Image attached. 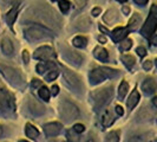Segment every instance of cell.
I'll list each match as a JSON object with an SVG mask.
<instances>
[{
    "label": "cell",
    "instance_id": "obj_9",
    "mask_svg": "<svg viewBox=\"0 0 157 142\" xmlns=\"http://www.w3.org/2000/svg\"><path fill=\"white\" fill-rule=\"evenodd\" d=\"M64 77L66 79L67 84L72 88H78L80 85V78L77 75H75L73 72H71L69 70H64Z\"/></svg>",
    "mask_w": 157,
    "mask_h": 142
},
{
    "label": "cell",
    "instance_id": "obj_37",
    "mask_svg": "<svg viewBox=\"0 0 157 142\" xmlns=\"http://www.w3.org/2000/svg\"><path fill=\"white\" fill-rule=\"evenodd\" d=\"M23 59H24V62L25 63H29V59H30V57H29V52L25 50L23 52Z\"/></svg>",
    "mask_w": 157,
    "mask_h": 142
},
{
    "label": "cell",
    "instance_id": "obj_21",
    "mask_svg": "<svg viewBox=\"0 0 157 142\" xmlns=\"http://www.w3.org/2000/svg\"><path fill=\"white\" fill-rule=\"evenodd\" d=\"M90 25H91V22H90V19L86 18V17L80 18L78 22H77V27L80 29V30H87L90 27Z\"/></svg>",
    "mask_w": 157,
    "mask_h": 142
},
{
    "label": "cell",
    "instance_id": "obj_11",
    "mask_svg": "<svg viewBox=\"0 0 157 142\" xmlns=\"http://www.w3.org/2000/svg\"><path fill=\"white\" fill-rule=\"evenodd\" d=\"M142 89L145 94H152L156 91V82L152 78H147L142 84Z\"/></svg>",
    "mask_w": 157,
    "mask_h": 142
},
{
    "label": "cell",
    "instance_id": "obj_44",
    "mask_svg": "<svg viewBox=\"0 0 157 142\" xmlns=\"http://www.w3.org/2000/svg\"><path fill=\"white\" fill-rule=\"evenodd\" d=\"M151 43H152L154 45H156V46H157V36H154V37L151 38Z\"/></svg>",
    "mask_w": 157,
    "mask_h": 142
},
{
    "label": "cell",
    "instance_id": "obj_24",
    "mask_svg": "<svg viewBox=\"0 0 157 142\" xmlns=\"http://www.w3.org/2000/svg\"><path fill=\"white\" fill-rule=\"evenodd\" d=\"M86 43L87 40L84 37H76L73 39V45L76 47H85L86 46Z\"/></svg>",
    "mask_w": 157,
    "mask_h": 142
},
{
    "label": "cell",
    "instance_id": "obj_29",
    "mask_svg": "<svg viewBox=\"0 0 157 142\" xmlns=\"http://www.w3.org/2000/svg\"><path fill=\"white\" fill-rule=\"evenodd\" d=\"M59 7L62 10V12H67L70 8V1L69 0H60L59 1Z\"/></svg>",
    "mask_w": 157,
    "mask_h": 142
},
{
    "label": "cell",
    "instance_id": "obj_52",
    "mask_svg": "<svg viewBox=\"0 0 157 142\" xmlns=\"http://www.w3.org/2000/svg\"><path fill=\"white\" fill-rule=\"evenodd\" d=\"M155 62H156V66H157V59H156V61H155Z\"/></svg>",
    "mask_w": 157,
    "mask_h": 142
},
{
    "label": "cell",
    "instance_id": "obj_48",
    "mask_svg": "<svg viewBox=\"0 0 157 142\" xmlns=\"http://www.w3.org/2000/svg\"><path fill=\"white\" fill-rule=\"evenodd\" d=\"M123 11H124V13H125V14H128V13H129V7H124L123 8Z\"/></svg>",
    "mask_w": 157,
    "mask_h": 142
},
{
    "label": "cell",
    "instance_id": "obj_42",
    "mask_svg": "<svg viewBox=\"0 0 157 142\" xmlns=\"http://www.w3.org/2000/svg\"><path fill=\"white\" fill-rule=\"evenodd\" d=\"M58 93H59V87H58V85H53V87H52V94L55 95H58Z\"/></svg>",
    "mask_w": 157,
    "mask_h": 142
},
{
    "label": "cell",
    "instance_id": "obj_3",
    "mask_svg": "<svg viewBox=\"0 0 157 142\" xmlns=\"http://www.w3.org/2000/svg\"><path fill=\"white\" fill-rule=\"evenodd\" d=\"M115 73L116 72L113 70L106 69V68H97V69L91 71V73H90V81H91L92 84H98V83H101L104 79L112 77Z\"/></svg>",
    "mask_w": 157,
    "mask_h": 142
},
{
    "label": "cell",
    "instance_id": "obj_17",
    "mask_svg": "<svg viewBox=\"0 0 157 142\" xmlns=\"http://www.w3.org/2000/svg\"><path fill=\"white\" fill-rule=\"evenodd\" d=\"M141 16L138 14V13H135L134 16L131 17V19H130V22H129V30H131V31H135L138 26H140V24H141Z\"/></svg>",
    "mask_w": 157,
    "mask_h": 142
},
{
    "label": "cell",
    "instance_id": "obj_10",
    "mask_svg": "<svg viewBox=\"0 0 157 142\" xmlns=\"http://www.w3.org/2000/svg\"><path fill=\"white\" fill-rule=\"evenodd\" d=\"M45 134L48 136H55V135L59 134V132L62 130V124L58 122H52V123H47L44 127Z\"/></svg>",
    "mask_w": 157,
    "mask_h": 142
},
{
    "label": "cell",
    "instance_id": "obj_23",
    "mask_svg": "<svg viewBox=\"0 0 157 142\" xmlns=\"http://www.w3.org/2000/svg\"><path fill=\"white\" fill-rule=\"evenodd\" d=\"M116 18H117V14H116V10H109L105 14H104V20L106 22V23H112V22H115L116 20Z\"/></svg>",
    "mask_w": 157,
    "mask_h": 142
},
{
    "label": "cell",
    "instance_id": "obj_18",
    "mask_svg": "<svg viewBox=\"0 0 157 142\" xmlns=\"http://www.w3.org/2000/svg\"><path fill=\"white\" fill-rule=\"evenodd\" d=\"M25 133H26V135L30 137V139H37L38 137V135H39V132L37 130V128H34V127L32 126V124H30V123H27L26 124V127H25Z\"/></svg>",
    "mask_w": 157,
    "mask_h": 142
},
{
    "label": "cell",
    "instance_id": "obj_26",
    "mask_svg": "<svg viewBox=\"0 0 157 142\" xmlns=\"http://www.w3.org/2000/svg\"><path fill=\"white\" fill-rule=\"evenodd\" d=\"M128 90H129L128 83H126V82H122V84H121V87H119V91H118V96H119L121 98H123L126 95V93H128Z\"/></svg>",
    "mask_w": 157,
    "mask_h": 142
},
{
    "label": "cell",
    "instance_id": "obj_39",
    "mask_svg": "<svg viewBox=\"0 0 157 142\" xmlns=\"http://www.w3.org/2000/svg\"><path fill=\"white\" fill-rule=\"evenodd\" d=\"M116 112H117L119 116H122V115L124 114V110H123V108H122L121 105H117V107H116Z\"/></svg>",
    "mask_w": 157,
    "mask_h": 142
},
{
    "label": "cell",
    "instance_id": "obj_30",
    "mask_svg": "<svg viewBox=\"0 0 157 142\" xmlns=\"http://www.w3.org/2000/svg\"><path fill=\"white\" fill-rule=\"evenodd\" d=\"M131 46H132V40L126 39V40H124V41H122V44H121V50H129Z\"/></svg>",
    "mask_w": 157,
    "mask_h": 142
},
{
    "label": "cell",
    "instance_id": "obj_54",
    "mask_svg": "<svg viewBox=\"0 0 157 142\" xmlns=\"http://www.w3.org/2000/svg\"><path fill=\"white\" fill-rule=\"evenodd\" d=\"M155 142H157V140H156V141H155Z\"/></svg>",
    "mask_w": 157,
    "mask_h": 142
},
{
    "label": "cell",
    "instance_id": "obj_45",
    "mask_svg": "<svg viewBox=\"0 0 157 142\" xmlns=\"http://www.w3.org/2000/svg\"><path fill=\"white\" fill-rule=\"evenodd\" d=\"M98 40H99L101 43H106V38H105V37H103V36H101V37L98 38Z\"/></svg>",
    "mask_w": 157,
    "mask_h": 142
},
{
    "label": "cell",
    "instance_id": "obj_13",
    "mask_svg": "<svg viewBox=\"0 0 157 142\" xmlns=\"http://www.w3.org/2000/svg\"><path fill=\"white\" fill-rule=\"evenodd\" d=\"M1 49H2V52L5 55H12L13 53V50H14L12 41L10 39H7V38L2 39V41H1Z\"/></svg>",
    "mask_w": 157,
    "mask_h": 142
},
{
    "label": "cell",
    "instance_id": "obj_47",
    "mask_svg": "<svg viewBox=\"0 0 157 142\" xmlns=\"http://www.w3.org/2000/svg\"><path fill=\"white\" fill-rule=\"evenodd\" d=\"M152 103H154V105L157 107V97H154V100H152Z\"/></svg>",
    "mask_w": 157,
    "mask_h": 142
},
{
    "label": "cell",
    "instance_id": "obj_35",
    "mask_svg": "<svg viewBox=\"0 0 157 142\" xmlns=\"http://www.w3.org/2000/svg\"><path fill=\"white\" fill-rule=\"evenodd\" d=\"M128 142H144V139L142 136H132Z\"/></svg>",
    "mask_w": 157,
    "mask_h": 142
},
{
    "label": "cell",
    "instance_id": "obj_28",
    "mask_svg": "<svg viewBox=\"0 0 157 142\" xmlns=\"http://www.w3.org/2000/svg\"><path fill=\"white\" fill-rule=\"evenodd\" d=\"M118 140H119V137H118L117 132H111L106 136V141L105 142H118Z\"/></svg>",
    "mask_w": 157,
    "mask_h": 142
},
{
    "label": "cell",
    "instance_id": "obj_12",
    "mask_svg": "<svg viewBox=\"0 0 157 142\" xmlns=\"http://www.w3.org/2000/svg\"><path fill=\"white\" fill-rule=\"evenodd\" d=\"M126 34H128V29H125V27H118L116 30H113V32L111 33L112 39L115 40L116 43H117V41H121L123 38H125Z\"/></svg>",
    "mask_w": 157,
    "mask_h": 142
},
{
    "label": "cell",
    "instance_id": "obj_49",
    "mask_svg": "<svg viewBox=\"0 0 157 142\" xmlns=\"http://www.w3.org/2000/svg\"><path fill=\"white\" fill-rule=\"evenodd\" d=\"M2 134V128H1V126H0V135Z\"/></svg>",
    "mask_w": 157,
    "mask_h": 142
},
{
    "label": "cell",
    "instance_id": "obj_27",
    "mask_svg": "<svg viewBox=\"0 0 157 142\" xmlns=\"http://www.w3.org/2000/svg\"><path fill=\"white\" fill-rule=\"evenodd\" d=\"M39 96L41 97V98H43V100H45V101H48V98H50V90H48L47 88H45V87L40 88Z\"/></svg>",
    "mask_w": 157,
    "mask_h": 142
},
{
    "label": "cell",
    "instance_id": "obj_31",
    "mask_svg": "<svg viewBox=\"0 0 157 142\" xmlns=\"http://www.w3.org/2000/svg\"><path fill=\"white\" fill-rule=\"evenodd\" d=\"M69 57H70L71 61L76 62L77 64H79L80 62H82V57H80L79 55H77V53H73V52H70V53H69Z\"/></svg>",
    "mask_w": 157,
    "mask_h": 142
},
{
    "label": "cell",
    "instance_id": "obj_36",
    "mask_svg": "<svg viewBox=\"0 0 157 142\" xmlns=\"http://www.w3.org/2000/svg\"><path fill=\"white\" fill-rule=\"evenodd\" d=\"M151 66H152V63H151L150 61H145V62L143 63V68H144L145 70H150Z\"/></svg>",
    "mask_w": 157,
    "mask_h": 142
},
{
    "label": "cell",
    "instance_id": "obj_53",
    "mask_svg": "<svg viewBox=\"0 0 157 142\" xmlns=\"http://www.w3.org/2000/svg\"><path fill=\"white\" fill-rule=\"evenodd\" d=\"M20 142H27V141H20Z\"/></svg>",
    "mask_w": 157,
    "mask_h": 142
},
{
    "label": "cell",
    "instance_id": "obj_16",
    "mask_svg": "<svg viewBox=\"0 0 157 142\" xmlns=\"http://www.w3.org/2000/svg\"><path fill=\"white\" fill-rule=\"evenodd\" d=\"M138 101H140V94H138L137 90H134V91L131 93V95H130L129 100H128V108H129V109L135 108V105L138 103Z\"/></svg>",
    "mask_w": 157,
    "mask_h": 142
},
{
    "label": "cell",
    "instance_id": "obj_51",
    "mask_svg": "<svg viewBox=\"0 0 157 142\" xmlns=\"http://www.w3.org/2000/svg\"><path fill=\"white\" fill-rule=\"evenodd\" d=\"M118 1H121V2H123V1H126V0H118Z\"/></svg>",
    "mask_w": 157,
    "mask_h": 142
},
{
    "label": "cell",
    "instance_id": "obj_14",
    "mask_svg": "<svg viewBox=\"0 0 157 142\" xmlns=\"http://www.w3.org/2000/svg\"><path fill=\"white\" fill-rule=\"evenodd\" d=\"M94 55L96 58H98V59L102 61V62H106V61H108V57H109V56H108V51L101 46H97L94 49Z\"/></svg>",
    "mask_w": 157,
    "mask_h": 142
},
{
    "label": "cell",
    "instance_id": "obj_15",
    "mask_svg": "<svg viewBox=\"0 0 157 142\" xmlns=\"http://www.w3.org/2000/svg\"><path fill=\"white\" fill-rule=\"evenodd\" d=\"M30 110L34 114V115H41V114H44V107L40 104V103L36 102V101H31L30 102Z\"/></svg>",
    "mask_w": 157,
    "mask_h": 142
},
{
    "label": "cell",
    "instance_id": "obj_1",
    "mask_svg": "<svg viewBox=\"0 0 157 142\" xmlns=\"http://www.w3.org/2000/svg\"><path fill=\"white\" fill-rule=\"evenodd\" d=\"M51 36H52V32L43 27L41 25H31L30 27L25 30V37L31 40L43 39V38L51 37Z\"/></svg>",
    "mask_w": 157,
    "mask_h": 142
},
{
    "label": "cell",
    "instance_id": "obj_32",
    "mask_svg": "<svg viewBox=\"0 0 157 142\" xmlns=\"http://www.w3.org/2000/svg\"><path fill=\"white\" fill-rule=\"evenodd\" d=\"M57 76H58V71H57V70H51L46 75V79H47V81H53Z\"/></svg>",
    "mask_w": 157,
    "mask_h": 142
},
{
    "label": "cell",
    "instance_id": "obj_19",
    "mask_svg": "<svg viewBox=\"0 0 157 142\" xmlns=\"http://www.w3.org/2000/svg\"><path fill=\"white\" fill-rule=\"evenodd\" d=\"M113 122V116L110 110H106L102 116V123L104 127H110Z\"/></svg>",
    "mask_w": 157,
    "mask_h": 142
},
{
    "label": "cell",
    "instance_id": "obj_33",
    "mask_svg": "<svg viewBox=\"0 0 157 142\" xmlns=\"http://www.w3.org/2000/svg\"><path fill=\"white\" fill-rule=\"evenodd\" d=\"M84 129H85V127L83 126V124H75V127H73V130L76 132V133H83L84 132Z\"/></svg>",
    "mask_w": 157,
    "mask_h": 142
},
{
    "label": "cell",
    "instance_id": "obj_43",
    "mask_svg": "<svg viewBox=\"0 0 157 142\" xmlns=\"http://www.w3.org/2000/svg\"><path fill=\"white\" fill-rule=\"evenodd\" d=\"M135 1H136L138 5H145V4L148 2V0H135Z\"/></svg>",
    "mask_w": 157,
    "mask_h": 142
},
{
    "label": "cell",
    "instance_id": "obj_34",
    "mask_svg": "<svg viewBox=\"0 0 157 142\" xmlns=\"http://www.w3.org/2000/svg\"><path fill=\"white\" fill-rule=\"evenodd\" d=\"M136 52L138 53V56H141V57H144V56L147 55V50L144 49L143 46H140L137 47V50H136Z\"/></svg>",
    "mask_w": 157,
    "mask_h": 142
},
{
    "label": "cell",
    "instance_id": "obj_46",
    "mask_svg": "<svg viewBox=\"0 0 157 142\" xmlns=\"http://www.w3.org/2000/svg\"><path fill=\"white\" fill-rule=\"evenodd\" d=\"M99 30H101V31H102V32H109V31H108V30H106V29H105V27H103L102 25L99 26Z\"/></svg>",
    "mask_w": 157,
    "mask_h": 142
},
{
    "label": "cell",
    "instance_id": "obj_55",
    "mask_svg": "<svg viewBox=\"0 0 157 142\" xmlns=\"http://www.w3.org/2000/svg\"><path fill=\"white\" fill-rule=\"evenodd\" d=\"M53 1H55V0H53Z\"/></svg>",
    "mask_w": 157,
    "mask_h": 142
},
{
    "label": "cell",
    "instance_id": "obj_38",
    "mask_svg": "<svg viewBox=\"0 0 157 142\" xmlns=\"http://www.w3.org/2000/svg\"><path fill=\"white\" fill-rule=\"evenodd\" d=\"M76 4H77L78 7H83V6H85L86 0H76Z\"/></svg>",
    "mask_w": 157,
    "mask_h": 142
},
{
    "label": "cell",
    "instance_id": "obj_5",
    "mask_svg": "<svg viewBox=\"0 0 157 142\" xmlns=\"http://www.w3.org/2000/svg\"><path fill=\"white\" fill-rule=\"evenodd\" d=\"M59 110H60L62 117H64L66 121H71V120L77 118L79 116L78 108L75 104H72L71 102H67V101H65V102L60 104V109Z\"/></svg>",
    "mask_w": 157,
    "mask_h": 142
},
{
    "label": "cell",
    "instance_id": "obj_8",
    "mask_svg": "<svg viewBox=\"0 0 157 142\" xmlns=\"http://www.w3.org/2000/svg\"><path fill=\"white\" fill-rule=\"evenodd\" d=\"M33 57H34L36 59L46 61V59H48V58L55 57V52H53V50H52L50 46H43V47H39V49L34 52Z\"/></svg>",
    "mask_w": 157,
    "mask_h": 142
},
{
    "label": "cell",
    "instance_id": "obj_41",
    "mask_svg": "<svg viewBox=\"0 0 157 142\" xmlns=\"http://www.w3.org/2000/svg\"><path fill=\"white\" fill-rule=\"evenodd\" d=\"M40 81H38V79H33V82H32V87L33 88H37V87H40Z\"/></svg>",
    "mask_w": 157,
    "mask_h": 142
},
{
    "label": "cell",
    "instance_id": "obj_4",
    "mask_svg": "<svg viewBox=\"0 0 157 142\" xmlns=\"http://www.w3.org/2000/svg\"><path fill=\"white\" fill-rule=\"evenodd\" d=\"M0 70L2 72V75H4L13 85L19 87V85H23L24 84L23 78H21L20 73L17 70L10 68V66H5V65H2V64H0Z\"/></svg>",
    "mask_w": 157,
    "mask_h": 142
},
{
    "label": "cell",
    "instance_id": "obj_25",
    "mask_svg": "<svg viewBox=\"0 0 157 142\" xmlns=\"http://www.w3.org/2000/svg\"><path fill=\"white\" fill-rule=\"evenodd\" d=\"M122 59H123V62H124V64L126 65V68H128V69H131V68L134 66L135 58L132 57V56H123V57H122Z\"/></svg>",
    "mask_w": 157,
    "mask_h": 142
},
{
    "label": "cell",
    "instance_id": "obj_22",
    "mask_svg": "<svg viewBox=\"0 0 157 142\" xmlns=\"http://www.w3.org/2000/svg\"><path fill=\"white\" fill-rule=\"evenodd\" d=\"M56 68L55 63H51V62H46V63H41L37 65V71L39 73H44V71L48 70V69H53Z\"/></svg>",
    "mask_w": 157,
    "mask_h": 142
},
{
    "label": "cell",
    "instance_id": "obj_50",
    "mask_svg": "<svg viewBox=\"0 0 157 142\" xmlns=\"http://www.w3.org/2000/svg\"><path fill=\"white\" fill-rule=\"evenodd\" d=\"M85 142H94V141H92L91 139H89V140H86V141H85Z\"/></svg>",
    "mask_w": 157,
    "mask_h": 142
},
{
    "label": "cell",
    "instance_id": "obj_6",
    "mask_svg": "<svg viewBox=\"0 0 157 142\" xmlns=\"http://www.w3.org/2000/svg\"><path fill=\"white\" fill-rule=\"evenodd\" d=\"M111 97V91L109 89H99L97 91L92 93V98L96 108H101L105 103L109 101V98Z\"/></svg>",
    "mask_w": 157,
    "mask_h": 142
},
{
    "label": "cell",
    "instance_id": "obj_2",
    "mask_svg": "<svg viewBox=\"0 0 157 142\" xmlns=\"http://www.w3.org/2000/svg\"><path fill=\"white\" fill-rule=\"evenodd\" d=\"M157 27V5H152V7L150 10V14L147 19V22L144 24V26L142 27V34L147 38H149L150 36L155 32Z\"/></svg>",
    "mask_w": 157,
    "mask_h": 142
},
{
    "label": "cell",
    "instance_id": "obj_20",
    "mask_svg": "<svg viewBox=\"0 0 157 142\" xmlns=\"http://www.w3.org/2000/svg\"><path fill=\"white\" fill-rule=\"evenodd\" d=\"M17 14H18V7H17V6H14V7H12L10 11H8L7 16H6L7 24L12 25V24L14 23V20H16V18H17Z\"/></svg>",
    "mask_w": 157,
    "mask_h": 142
},
{
    "label": "cell",
    "instance_id": "obj_7",
    "mask_svg": "<svg viewBox=\"0 0 157 142\" xmlns=\"http://www.w3.org/2000/svg\"><path fill=\"white\" fill-rule=\"evenodd\" d=\"M14 109V104L13 100L11 97V95L8 94L6 90L0 89V109L5 110V109Z\"/></svg>",
    "mask_w": 157,
    "mask_h": 142
},
{
    "label": "cell",
    "instance_id": "obj_40",
    "mask_svg": "<svg viewBox=\"0 0 157 142\" xmlns=\"http://www.w3.org/2000/svg\"><path fill=\"white\" fill-rule=\"evenodd\" d=\"M92 14H94V17L99 16V14H101V8H99V7L94 8V10H92Z\"/></svg>",
    "mask_w": 157,
    "mask_h": 142
}]
</instances>
